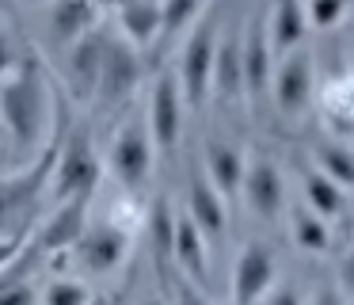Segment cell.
<instances>
[{
	"label": "cell",
	"mask_w": 354,
	"mask_h": 305,
	"mask_svg": "<svg viewBox=\"0 0 354 305\" xmlns=\"http://www.w3.org/2000/svg\"><path fill=\"white\" fill-rule=\"evenodd\" d=\"M54 114H57V99H54V84L42 73L39 61L24 58L0 80V130L8 134L12 149L19 152L27 168L39 164L46 157V141L54 130Z\"/></svg>",
	"instance_id": "1"
},
{
	"label": "cell",
	"mask_w": 354,
	"mask_h": 305,
	"mask_svg": "<svg viewBox=\"0 0 354 305\" xmlns=\"http://www.w3.org/2000/svg\"><path fill=\"white\" fill-rule=\"evenodd\" d=\"M221 8H209L202 12V19L191 27V35L179 46V88H183L187 111H202V107L214 99V69H217V46H221Z\"/></svg>",
	"instance_id": "2"
},
{
	"label": "cell",
	"mask_w": 354,
	"mask_h": 305,
	"mask_svg": "<svg viewBox=\"0 0 354 305\" xmlns=\"http://www.w3.org/2000/svg\"><path fill=\"white\" fill-rule=\"evenodd\" d=\"M156 145H153V134H149V122L141 111H130L122 122H118L115 137L107 145V168L115 175V183L130 195L149 187L153 180V168H156Z\"/></svg>",
	"instance_id": "3"
},
{
	"label": "cell",
	"mask_w": 354,
	"mask_h": 305,
	"mask_svg": "<svg viewBox=\"0 0 354 305\" xmlns=\"http://www.w3.org/2000/svg\"><path fill=\"white\" fill-rule=\"evenodd\" d=\"M103 180V160L95 149L88 130H73L65 141L54 149V168H50V191L54 202H69V198H92Z\"/></svg>",
	"instance_id": "4"
},
{
	"label": "cell",
	"mask_w": 354,
	"mask_h": 305,
	"mask_svg": "<svg viewBox=\"0 0 354 305\" xmlns=\"http://www.w3.org/2000/svg\"><path fill=\"white\" fill-rule=\"evenodd\" d=\"M183 114H187V99H183V88H179V76L171 69H160L149 84V107H145V122L156 152H171L179 145Z\"/></svg>",
	"instance_id": "5"
},
{
	"label": "cell",
	"mask_w": 354,
	"mask_h": 305,
	"mask_svg": "<svg viewBox=\"0 0 354 305\" xmlns=\"http://www.w3.org/2000/svg\"><path fill=\"white\" fill-rule=\"evenodd\" d=\"M274 274H278L274 252H270L263 241H248L244 248L236 252V263H232V274H229V302L232 305L267 302L270 290L278 286Z\"/></svg>",
	"instance_id": "6"
},
{
	"label": "cell",
	"mask_w": 354,
	"mask_h": 305,
	"mask_svg": "<svg viewBox=\"0 0 354 305\" xmlns=\"http://www.w3.org/2000/svg\"><path fill=\"white\" fill-rule=\"evenodd\" d=\"M57 149V145H54ZM54 149L39 160V164L24 168L19 175L0 180V236H16L19 221L35 210L39 195L50 187V168H54Z\"/></svg>",
	"instance_id": "7"
},
{
	"label": "cell",
	"mask_w": 354,
	"mask_h": 305,
	"mask_svg": "<svg viewBox=\"0 0 354 305\" xmlns=\"http://www.w3.org/2000/svg\"><path fill=\"white\" fill-rule=\"evenodd\" d=\"M73 256H77V267H84V274H115L130 256V233L115 218H103L80 233Z\"/></svg>",
	"instance_id": "8"
},
{
	"label": "cell",
	"mask_w": 354,
	"mask_h": 305,
	"mask_svg": "<svg viewBox=\"0 0 354 305\" xmlns=\"http://www.w3.org/2000/svg\"><path fill=\"white\" fill-rule=\"evenodd\" d=\"M316 96V69L313 53L297 50L274 65V80H270V99H274L282 119H301Z\"/></svg>",
	"instance_id": "9"
},
{
	"label": "cell",
	"mask_w": 354,
	"mask_h": 305,
	"mask_svg": "<svg viewBox=\"0 0 354 305\" xmlns=\"http://www.w3.org/2000/svg\"><path fill=\"white\" fill-rule=\"evenodd\" d=\"M141 88V53L133 46H126L122 38L111 31V42H107V61H103V76H100V99L107 111H118L122 103H130L133 92Z\"/></svg>",
	"instance_id": "10"
},
{
	"label": "cell",
	"mask_w": 354,
	"mask_h": 305,
	"mask_svg": "<svg viewBox=\"0 0 354 305\" xmlns=\"http://www.w3.org/2000/svg\"><path fill=\"white\" fill-rule=\"evenodd\" d=\"M274 50L267 38V23H263V8L248 12L244 19V99L259 103L263 96H270V80H274Z\"/></svg>",
	"instance_id": "11"
},
{
	"label": "cell",
	"mask_w": 354,
	"mask_h": 305,
	"mask_svg": "<svg viewBox=\"0 0 354 305\" xmlns=\"http://www.w3.org/2000/svg\"><path fill=\"white\" fill-rule=\"evenodd\" d=\"M244 206L263 221H274L286 210V180L278 172V164L270 157H248V172H244V187H240Z\"/></svg>",
	"instance_id": "12"
},
{
	"label": "cell",
	"mask_w": 354,
	"mask_h": 305,
	"mask_svg": "<svg viewBox=\"0 0 354 305\" xmlns=\"http://www.w3.org/2000/svg\"><path fill=\"white\" fill-rule=\"evenodd\" d=\"M107 42H111V31L100 27L92 35H84L77 46L65 50V80H69L73 96L95 99L100 76H103V61H107Z\"/></svg>",
	"instance_id": "13"
},
{
	"label": "cell",
	"mask_w": 354,
	"mask_h": 305,
	"mask_svg": "<svg viewBox=\"0 0 354 305\" xmlns=\"http://www.w3.org/2000/svg\"><path fill=\"white\" fill-rule=\"evenodd\" d=\"M183 214L202 229V236H206L209 244L221 241L225 229H229V198L206 180L202 168L191 172V183H187V210Z\"/></svg>",
	"instance_id": "14"
},
{
	"label": "cell",
	"mask_w": 354,
	"mask_h": 305,
	"mask_svg": "<svg viewBox=\"0 0 354 305\" xmlns=\"http://www.w3.org/2000/svg\"><path fill=\"white\" fill-rule=\"evenodd\" d=\"M214 99L217 103H244V23L221 31L214 69Z\"/></svg>",
	"instance_id": "15"
},
{
	"label": "cell",
	"mask_w": 354,
	"mask_h": 305,
	"mask_svg": "<svg viewBox=\"0 0 354 305\" xmlns=\"http://www.w3.org/2000/svg\"><path fill=\"white\" fill-rule=\"evenodd\" d=\"M115 23V35L122 38L133 50H149L156 38H164V4H153V0H138V4H118L111 8L107 15Z\"/></svg>",
	"instance_id": "16"
},
{
	"label": "cell",
	"mask_w": 354,
	"mask_h": 305,
	"mask_svg": "<svg viewBox=\"0 0 354 305\" xmlns=\"http://www.w3.org/2000/svg\"><path fill=\"white\" fill-rule=\"evenodd\" d=\"M206 180L221 191L225 198L240 195L244 187V172H248V152L240 149L232 137H209L206 141V160H202Z\"/></svg>",
	"instance_id": "17"
},
{
	"label": "cell",
	"mask_w": 354,
	"mask_h": 305,
	"mask_svg": "<svg viewBox=\"0 0 354 305\" xmlns=\"http://www.w3.org/2000/svg\"><path fill=\"white\" fill-rule=\"evenodd\" d=\"M171 263L183 279L206 286L209 279V241L187 214H176V236H171Z\"/></svg>",
	"instance_id": "18"
},
{
	"label": "cell",
	"mask_w": 354,
	"mask_h": 305,
	"mask_svg": "<svg viewBox=\"0 0 354 305\" xmlns=\"http://www.w3.org/2000/svg\"><path fill=\"white\" fill-rule=\"evenodd\" d=\"M263 23H267V38H270V50H274V61L297 53L301 42H305V35H308L305 4H293V0L263 8Z\"/></svg>",
	"instance_id": "19"
},
{
	"label": "cell",
	"mask_w": 354,
	"mask_h": 305,
	"mask_svg": "<svg viewBox=\"0 0 354 305\" xmlns=\"http://www.w3.org/2000/svg\"><path fill=\"white\" fill-rule=\"evenodd\" d=\"M103 19H107V8H100V4H77V0H69V4H50L46 8V23L65 50L77 46L84 35L100 31Z\"/></svg>",
	"instance_id": "20"
},
{
	"label": "cell",
	"mask_w": 354,
	"mask_h": 305,
	"mask_svg": "<svg viewBox=\"0 0 354 305\" xmlns=\"http://www.w3.org/2000/svg\"><path fill=\"white\" fill-rule=\"evenodd\" d=\"M88 206H92V198H69V202H54V214L46 218L42 236H39L42 248H46V252L73 248V244L80 241V233L88 229Z\"/></svg>",
	"instance_id": "21"
},
{
	"label": "cell",
	"mask_w": 354,
	"mask_h": 305,
	"mask_svg": "<svg viewBox=\"0 0 354 305\" xmlns=\"http://www.w3.org/2000/svg\"><path fill=\"white\" fill-rule=\"evenodd\" d=\"M301 195H305V206L324 221H335L339 214L346 210V191L339 183H331L320 168H308L301 175Z\"/></svg>",
	"instance_id": "22"
},
{
	"label": "cell",
	"mask_w": 354,
	"mask_h": 305,
	"mask_svg": "<svg viewBox=\"0 0 354 305\" xmlns=\"http://www.w3.org/2000/svg\"><path fill=\"white\" fill-rule=\"evenodd\" d=\"M290 236L301 252H308V256H320V252L331 248V225L324 218H316L305 202L293 206V214H290Z\"/></svg>",
	"instance_id": "23"
},
{
	"label": "cell",
	"mask_w": 354,
	"mask_h": 305,
	"mask_svg": "<svg viewBox=\"0 0 354 305\" xmlns=\"http://www.w3.org/2000/svg\"><path fill=\"white\" fill-rule=\"evenodd\" d=\"M316 168H320L331 183H339L343 191L354 187V149H346V145L324 141L320 149H316Z\"/></svg>",
	"instance_id": "24"
},
{
	"label": "cell",
	"mask_w": 354,
	"mask_h": 305,
	"mask_svg": "<svg viewBox=\"0 0 354 305\" xmlns=\"http://www.w3.org/2000/svg\"><path fill=\"white\" fill-rule=\"evenodd\" d=\"M320 103H324V111H328L331 119L354 122V76L339 73V76H331V80H324Z\"/></svg>",
	"instance_id": "25"
},
{
	"label": "cell",
	"mask_w": 354,
	"mask_h": 305,
	"mask_svg": "<svg viewBox=\"0 0 354 305\" xmlns=\"http://www.w3.org/2000/svg\"><path fill=\"white\" fill-rule=\"evenodd\" d=\"M305 19L308 31H335L339 23L351 19V4H343V0H308Z\"/></svg>",
	"instance_id": "26"
},
{
	"label": "cell",
	"mask_w": 354,
	"mask_h": 305,
	"mask_svg": "<svg viewBox=\"0 0 354 305\" xmlns=\"http://www.w3.org/2000/svg\"><path fill=\"white\" fill-rule=\"evenodd\" d=\"M164 286H168V305H217L214 297L206 294V286L183 279L179 271L164 274Z\"/></svg>",
	"instance_id": "27"
},
{
	"label": "cell",
	"mask_w": 354,
	"mask_h": 305,
	"mask_svg": "<svg viewBox=\"0 0 354 305\" xmlns=\"http://www.w3.org/2000/svg\"><path fill=\"white\" fill-rule=\"evenodd\" d=\"M92 297H95V294L84 286V282L65 274V279H54V282H50L46 294H42V302H46V305H92Z\"/></svg>",
	"instance_id": "28"
},
{
	"label": "cell",
	"mask_w": 354,
	"mask_h": 305,
	"mask_svg": "<svg viewBox=\"0 0 354 305\" xmlns=\"http://www.w3.org/2000/svg\"><path fill=\"white\" fill-rule=\"evenodd\" d=\"M24 61V53H19V42H16V35H12V27H8V19H4V12H0V80L12 73V69Z\"/></svg>",
	"instance_id": "29"
},
{
	"label": "cell",
	"mask_w": 354,
	"mask_h": 305,
	"mask_svg": "<svg viewBox=\"0 0 354 305\" xmlns=\"http://www.w3.org/2000/svg\"><path fill=\"white\" fill-rule=\"evenodd\" d=\"M0 305H35V290L31 282H8V286H0Z\"/></svg>",
	"instance_id": "30"
},
{
	"label": "cell",
	"mask_w": 354,
	"mask_h": 305,
	"mask_svg": "<svg viewBox=\"0 0 354 305\" xmlns=\"http://www.w3.org/2000/svg\"><path fill=\"white\" fill-rule=\"evenodd\" d=\"M263 305H305V297H301L293 286H274V290H270V297H267Z\"/></svg>",
	"instance_id": "31"
},
{
	"label": "cell",
	"mask_w": 354,
	"mask_h": 305,
	"mask_svg": "<svg viewBox=\"0 0 354 305\" xmlns=\"http://www.w3.org/2000/svg\"><path fill=\"white\" fill-rule=\"evenodd\" d=\"M305 305H351V302H346V297L339 294L335 286H320V290H316V294L308 297Z\"/></svg>",
	"instance_id": "32"
},
{
	"label": "cell",
	"mask_w": 354,
	"mask_h": 305,
	"mask_svg": "<svg viewBox=\"0 0 354 305\" xmlns=\"http://www.w3.org/2000/svg\"><path fill=\"white\" fill-rule=\"evenodd\" d=\"M343 286L354 294V244H351V252L343 256Z\"/></svg>",
	"instance_id": "33"
},
{
	"label": "cell",
	"mask_w": 354,
	"mask_h": 305,
	"mask_svg": "<svg viewBox=\"0 0 354 305\" xmlns=\"http://www.w3.org/2000/svg\"><path fill=\"white\" fill-rule=\"evenodd\" d=\"M141 305H168V302H164V297H145Z\"/></svg>",
	"instance_id": "34"
},
{
	"label": "cell",
	"mask_w": 354,
	"mask_h": 305,
	"mask_svg": "<svg viewBox=\"0 0 354 305\" xmlns=\"http://www.w3.org/2000/svg\"><path fill=\"white\" fill-rule=\"evenodd\" d=\"M92 305H103V297H92Z\"/></svg>",
	"instance_id": "35"
},
{
	"label": "cell",
	"mask_w": 354,
	"mask_h": 305,
	"mask_svg": "<svg viewBox=\"0 0 354 305\" xmlns=\"http://www.w3.org/2000/svg\"><path fill=\"white\" fill-rule=\"evenodd\" d=\"M351 76H354V65H351Z\"/></svg>",
	"instance_id": "36"
}]
</instances>
